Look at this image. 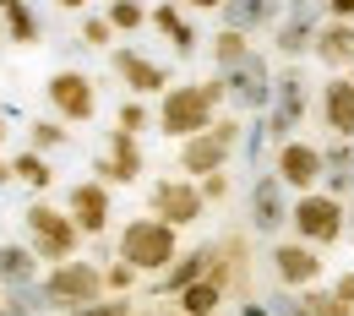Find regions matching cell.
<instances>
[{"instance_id":"cell-3","label":"cell","mask_w":354,"mask_h":316,"mask_svg":"<svg viewBox=\"0 0 354 316\" xmlns=\"http://www.w3.org/2000/svg\"><path fill=\"white\" fill-rule=\"evenodd\" d=\"M22 240L39 251V262H49V268H60V262H71L77 251H82V229H77V219L66 213V207H55V202H28L22 207Z\"/></svg>"},{"instance_id":"cell-17","label":"cell","mask_w":354,"mask_h":316,"mask_svg":"<svg viewBox=\"0 0 354 316\" xmlns=\"http://www.w3.org/2000/svg\"><path fill=\"white\" fill-rule=\"evenodd\" d=\"M180 175H191V180H207V175H218V169H229V158H234V142L218 131H196L180 142Z\"/></svg>"},{"instance_id":"cell-39","label":"cell","mask_w":354,"mask_h":316,"mask_svg":"<svg viewBox=\"0 0 354 316\" xmlns=\"http://www.w3.org/2000/svg\"><path fill=\"white\" fill-rule=\"evenodd\" d=\"M333 289H338V295L354 306V268H349V272H338V278H333Z\"/></svg>"},{"instance_id":"cell-4","label":"cell","mask_w":354,"mask_h":316,"mask_svg":"<svg viewBox=\"0 0 354 316\" xmlns=\"http://www.w3.org/2000/svg\"><path fill=\"white\" fill-rule=\"evenodd\" d=\"M289 234H300L316 251H333V245L349 234V202L333 196L327 185L300 191V196H295V213H289Z\"/></svg>"},{"instance_id":"cell-44","label":"cell","mask_w":354,"mask_h":316,"mask_svg":"<svg viewBox=\"0 0 354 316\" xmlns=\"http://www.w3.org/2000/svg\"><path fill=\"white\" fill-rule=\"evenodd\" d=\"M0 142H6V109H0Z\"/></svg>"},{"instance_id":"cell-19","label":"cell","mask_w":354,"mask_h":316,"mask_svg":"<svg viewBox=\"0 0 354 316\" xmlns=\"http://www.w3.org/2000/svg\"><path fill=\"white\" fill-rule=\"evenodd\" d=\"M213 262H218V245H191V251H180V257H175V268H169V272H158V278H147V284H153V295H169V300H175L180 289H191L196 278H207Z\"/></svg>"},{"instance_id":"cell-46","label":"cell","mask_w":354,"mask_h":316,"mask_svg":"<svg viewBox=\"0 0 354 316\" xmlns=\"http://www.w3.org/2000/svg\"><path fill=\"white\" fill-rule=\"evenodd\" d=\"M0 44H6V22H0Z\"/></svg>"},{"instance_id":"cell-28","label":"cell","mask_w":354,"mask_h":316,"mask_svg":"<svg viewBox=\"0 0 354 316\" xmlns=\"http://www.w3.org/2000/svg\"><path fill=\"white\" fill-rule=\"evenodd\" d=\"M6 306H11L17 316L55 311V306H49V295H44V278H39V284H17V289H6Z\"/></svg>"},{"instance_id":"cell-26","label":"cell","mask_w":354,"mask_h":316,"mask_svg":"<svg viewBox=\"0 0 354 316\" xmlns=\"http://www.w3.org/2000/svg\"><path fill=\"white\" fill-rule=\"evenodd\" d=\"M207 49H213V66L229 71V66H240V60L251 55V33H240V28H218V33L207 39Z\"/></svg>"},{"instance_id":"cell-24","label":"cell","mask_w":354,"mask_h":316,"mask_svg":"<svg viewBox=\"0 0 354 316\" xmlns=\"http://www.w3.org/2000/svg\"><path fill=\"white\" fill-rule=\"evenodd\" d=\"M0 22H6V44L33 49L39 39H44V28H39V11H33L28 0H0Z\"/></svg>"},{"instance_id":"cell-18","label":"cell","mask_w":354,"mask_h":316,"mask_svg":"<svg viewBox=\"0 0 354 316\" xmlns=\"http://www.w3.org/2000/svg\"><path fill=\"white\" fill-rule=\"evenodd\" d=\"M147 164H142V136H131V131H109V147H104V158H98V180H109V185H131L136 175H142Z\"/></svg>"},{"instance_id":"cell-6","label":"cell","mask_w":354,"mask_h":316,"mask_svg":"<svg viewBox=\"0 0 354 316\" xmlns=\"http://www.w3.org/2000/svg\"><path fill=\"white\" fill-rule=\"evenodd\" d=\"M223 88H229V109H240V115H267L272 109V93H278V71H272V60L267 55H245L240 66H229L218 71Z\"/></svg>"},{"instance_id":"cell-45","label":"cell","mask_w":354,"mask_h":316,"mask_svg":"<svg viewBox=\"0 0 354 316\" xmlns=\"http://www.w3.org/2000/svg\"><path fill=\"white\" fill-rule=\"evenodd\" d=\"M0 306H6V284H0Z\"/></svg>"},{"instance_id":"cell-16","label":"cell","mask_w":354,"mask_h":316,"mask_svg":"<svg viewBox=\"0 0 354 316\" xmlns=\"http://www.w3.org/2000/svg\"><path fill=\"white\" fill-rule=\"evenodd\" d=\"M316 120H322L327 136H354V77L349 71H333L316 88Z\"/></svg>"},{"instance_id":"cell-34","label":"cell","mask_w":354,"mask_h":316,"mask_svg":"<svg viewBox=\"0 0 354 316\" xmlns=\"http://www.w3.org/2000/svg\"><path fill=\"white\" fill-rule=\"evenodd\" d=\"M327 191H333V196H344V202H354V169H327Z\"/></svg>"},{"instance_id":"cell-12","label":"cell","mask_w":354,"mask_h":316,"mask_svg":"<svg viewBox=\"0 0 354 316\" xmlns=\"http://www.w3.org/2000/svg\"><path fill=\"white\" fill-rule=\"evenodd\" d=\"M44 98H49V115L55 120H66V126H88L93 115H98V88H93L88 71H55L44 82Z\"/></svg>"},{"instance_id":"cell-14","label":"cell","mask_w":354,"mask_h":316,"mask_svg":"<svg viewBox=\"0 0 354 316\" xmlns=\"http://www.w3.org/2000/svg\"><path fill=\"white\" fill-rule=\"evenodd\" d=\"M109 71L131 88V98H164V93L175 88L169 66L147 60V55H142V49H131V44H115V49H109Z\"/></svg>"},{"instance_id":"cell-25","label":"cell","mask_w":354,"mask_h":316,"mask_svg":"<svg viewBox=\"0 0 354 316\" xmlns=\"http://www.w3.org/2000/svg\"><path fill=\"white\" fill-rule=\"evenodd\" d=\"M11 169H17V180L28 185V191H49V185H55V169H49V153H39V147H22V153L11 158Z\"/></svg>"},{"instance_id":"cell-40","label":"cell","mask_w":354,"mask_h":316,"mask_svg":"<svg viewBox=\"0 0 354 316\" xmlns=\"http://www.w3.org/2000/svg\"><path fill=\"white\" fill-rule=\"evenodd\" d=\"M180 6H185V11H223L229 0H180Z\"/></svg>"},{"instance_id":"cell-15","label":"cell","mask_w":354,"mask_h":316,"mask_svg":"<svg viewBox=\"0 0 354 316\" xmlns=\"http://www.w3.org/2000/svg\"><path fill=\"white\" fill-rule=\"evenodd\" d=\"M66 213L77 219V229L88 234V240H104L109 234V180H77L66 191Z\"/></svg>"},{"instance_id":"cell-13","label":"cell","mask_w":354,"mask_h":316,"mask_svg":"<svg viewBox=\"0 0 354 316\" xmlns=\"http://www.w3.org/2000/svg\"><path fill=\"white\" fill-rule=\"evenodd\" d=\"M327 22V11L316 0H289L283 6V22L272 28V55L278 60H306L316 55V28Z\"/></svg>"},{"instance_id":"cell-10","label":"cell","mask_w":354,"mask_h":316,"mask_svg":"<svg viewBox=\"0 0 354 316\" xmlns=\"http://www.w3.org/2000/svg\"><path fill=\"white\" fill-rule=\"evenodd\" d=\"M289 213H295V191L278 180L272 169H262V175L251 180V196H245V219H251V229L267 234V240H283Z\"/></svg>"},{"instance_id":"cell-2","label":"cell","mask_w":354,"mask_h":316,"mask_svg":"<svg viewBox=\"0 0 354 316\" xmlns=\"http://www.w3.org/2000/svg\"><path fill=\"white\" fill-rule=\"evenodd\" d=\"M180 251H185V245H180V229L164 224V219H153V213H147V219H126L120 234H115V257H120V262H131L142 278L169 272Z\"/></svg>"},{"instance_id":"cell-21","label":"cell","mask_w":354,"mask_h":316,"mask_svg":"<svg viewBox=\"0 0 354 316\" xmlns=\"http://www.w3.org/2000/svg\"><path fill=\"white\" fill-rule=\"evenodd\" d=\"M218 17L223 28H240V33H272L283 22V0H229Z\"/></svg>"},{"instance_id":"cell-20","label":"cell","mask_w":354,"mask_h":316,"mask_svg":"<svg viewBox=\"0 0 354 316\" xmlns=\"http://www.w3.org/2000/svg\"><path fill=\"white\" fill-rule=\"evenodd\" d=\"M316 60L327 66V77H333V71H349L354 66V22L327 17V22L316 28Z\"/></svg>"},{"instance_id":"cell-43","label":"cell","mask_w":354,"mask_h":316,"mask_svg":"<svg viewBox=\"0 0 354 316\" xmlns=\"http://www.w3.org/2000/svg\"><path fill=\"white\" fill-rule=\"evenodd\" d=\"M349 240H354V202H349Z\"/></svg>"},{"instance_id":"cell-36","label":"cell","mask_w":354,"mask_h":316,"mask_svg":"<svg viewBox=\"0 0 354 316\" xmlns=\"http://www.w3.org/2000/svg\"><path fill=\"white\" fill-rule=\"evenodd\" d=\"M272 316H310V306H306V295H289V289H283V295H278V300H272Z\"/></svg>"},{"instance_id":"cell-47","label":"cell","mask_w":354,"mask_h":316,"mask_svg":"<svg viewBox=\"0 0 354 316\" xmlns=\"http://www.w3.org/2000/svg\"><path fill=\"white\" fill-rule=\"evenodd\" d=\"M349 77H354V66H349Z\"/></svg>"},{"instance_id":"cell-41","label":"cell","mask_w":354,"mask_h":316,"mask_svg":"<svg viewBox=\"0 0 354 316\" xmlns=\"http://www.w3.org/2000/svg\"><path fill=\"white\" fill-rule=\"evenodd\" d=\"M6 180H17V169H11V158H0V185Z\"/></svg>"},{"instance_id":"cell-35","label":"cell","mask_w":354,"mask_h":316,"mask_svg":"<svg viewBox=\"0 0 354 316\" xmlns=\"http://www.w3.org/2000/svg\"><path fill=\"white\" fill-rule=\"evenodd\" d=\"M71 316H131V306H126V295H109V306L98 300V306H82V311H71Z\"/></svg>"},{"instance_id":"cell-42","label":"cell","mask_w":354,"mask_h":316,"mask_svg":"<svg viewBox=\"0 0 354 316\" xmlns=\"http://www.w3.org/2000/svg\"><path fill=\"white\" fill-rule=\"evenodd\" d=\"M55 6H60V11H82L88 0H55Z\"/></svg>"},{"instance_id":"cell-22","label":"cell","mask_w":354,"mask_h":316,"mask_svg":"<svg viewBox=\"0 0 354 316\" xmlns=\"http://www.w3.org/2000/svg\"><path fill=\"white\" fill-rule=\"evenodd\" d=\"M44 272H39V251L28 245V240H6L0 245V284L6 289H17V284H39Z\"/></svg>"},{"instance_id":"cell-30","label":"cell","mask_w":354,"mask_h":316,"mask_svg":"<svg viewBox=\"0 0 354 316\" xmlns=\"http://www.w3.org/2000/svg\"><path fill=\"white\" fill-rule=\"evenodd\" d=\"M306 306H310V316H354V306L338 295V289H306Z\"/></svg>"},{"instance_id":"cell-1","label":"cell","mask_w":354,"mask_h":316,"mask_svg":"<svg viewBox=\"0 0 354 316\" xmlns=\"http://www.w3.org/2000/svg\"><path fill=\"white\" fill-rule=\"evenodd\" d=\"M223 109H229L223 77L180 82V88H169L158 98V131L169 136V142H185V136H196V131H213V120H218Z\"/></svg>"},{"instance_id":"cell-8","label":"cell","mask_w":354,"mask_h":316,"mask_svg":"<svg viewBox=\"0 0 354 316\" xmlns=\"http://www.w3.org/2000/svg\"><path fill=\"white\" fill-rule=\"evenodd\" d=\"M147 213L164 219V224H175V229H191L202 213H207L202 180H191V175H164V180H153V191H147Z\"/></svg>"},{"instance_id":"cell-5","label":"cell","mask_w":354,"mask_h":316,"mask_svg":"<svg viewBox=\"0 0 354 316\" xmlns=\"http://www.w3.org/2000/svg\"><path fill=\"white\" fill-rule=\"evenodd\" d=\"M44 295L55 311H82V306H98L104 295H109V278L98 262H82V257H71V262H60V268L44 272Z\"/></svg>"},{"instance_id":"cell-11","label":"cell","mask_w":354,"mask_h":316,"mask_svg":"<svg viewBox=\"0 0 354 316\" xmlns=\"http://www.w3.org/2000/svg\"><path fill=\"white\" fill-rule=\"evenodd\" d=\"M267 262H272L278 289H289V295H306V289H316V284H322V272H327L322 251H316V245H306L300 234H289V240H272Z\"/></svg>"},{"instance_id":"cell-31","label":"cell","mask_w":354,"mask_h":316,"mask_svg":"<svg viewBox=\"0 0 354 316\" xmlns=\"http://www.w3.org/2000/svg\"><path fill=\"white\" fill-rule=\"evenodd\" d=\"M153 120H158V109H147L142 98H126V104H120V115H115V126H120V131H131V136H142Z\"/></svg>"},{"instance_id":"cell-23","label":"cell","mask_w":354,"mask_h":316,"mask_svg":"<svg viewBox=\"0 0 354 316\" xmlns=\"http://www.w3.org/2000/svg\"><path fill=\"white\" fill-rule=\"evenodd\" d=\"M153 28L175 44V55H196V28L185 22V6L180 0H158L153 6Z\"/></svg>"},{"instance_id":"cell-38","label":"cell","mask_w":354,"mask_h":316,"mask_svg":"<svg viewBox=\"0 0 354 316\" xmlns=\"http://www.w3.org/2000/svg\"><path fill=\"white\" fill-rule=\"evenodd\" d=\"M322 11L338 17V22H354V0H322Z\"/></svg>"},{"instance_id":"cell-32","label":"cell","mask_w":354,"mask_h":316,"mask_svg":"<svg viewBox=\"0 0 354 316\" xmlns=\"http://www.w3.org/2000/svg\"><path fill=\"white\" fill-rule=\"evenodd\" d=\"M109 39H115V22L98 11V17H82V44L88 49H109Z\"/></svg>"},{"instance_id":"cell-29","label":"cell","mask_w":354,"mask_h":316,"mask_svg":"<svg viewBox=\"0 0 354 316\" xmlns=\"http://www.w3.org/2000/svg\"><path fill=\"white\" fill-rule=\"evenodd\" d=\"M28 147H39V153H55V147H66V120H33L28 126Z\"/></svg>"},{"instance_id":"cell-7","label":"cell","mask_w":354,"mask_h":316,"mask_svg":"<svg viewBox=\"0 0 354 316\" xmlns=\"http://www.w3.org/2000/svg\"><path fill=\"white\" fill-rule=\"evenodd\" d=\"M310 77L300 60H283V71H278V93H272V109H267L262 131L272 136V142H283V136L300 131V120L310 115Z\"/></svg>"},{"instance_id":"cell-33","label":"cell","mask_w":354,"mask_h":316,"mask_svg":"<svg viewBox=\"0 0 354 316\" xmlns=\"http://www.w3.org/2000/svg\"><path fill=\"white\" fill-rule=\"evenodd\" d=\"M104 278H109V295H131V289H136V278H142V272H136L131 262H120V257H115V262L104 268Z\"/></svg>"},{"instance_id":"cell-27","label":"cell","mask_w":354,"mask_h":316,"mask_svg":"<svg viewBox=\"0 0 354 316\" xmlns=\"http://www.w3.org/2000/svg\"><path fill=\"white\" fill-rule=\"evenodd\" d=\"M104 17L115 22V33H136V28H147V22H153V11H147L142 0H109V6H104Z\"/></svg>"},{"instance_id":"cell-37","label":"cell","mask_w":354,"mask_h":316,"mask_svg":"<svg viewBox=\"0 0 354 316\" xmlns=\"http://www.w3.org/2000/svg\"><path fill=\"white\" fill-rule=\"evenodd\" d=\"M202 196H207V202H223V196H229V175H207V180H202Z\"/></svg>"},{"instance_id":"cell-9","label":"cell","mask_w":354,"mask_h":316,"mask_svg":"<svg viewBox=\"0 0 354 316\" xmlns=\"http://www.w3.org/2000/svg\"><path fill=\"white\" fill-rule=\"evenodd\" d=\"M267 169L289 185L295 196H300V191H316V185L327 180V158H322V147L306 142V136H283V142H272V164H267Z\"/></svg>"}]
</instances>
